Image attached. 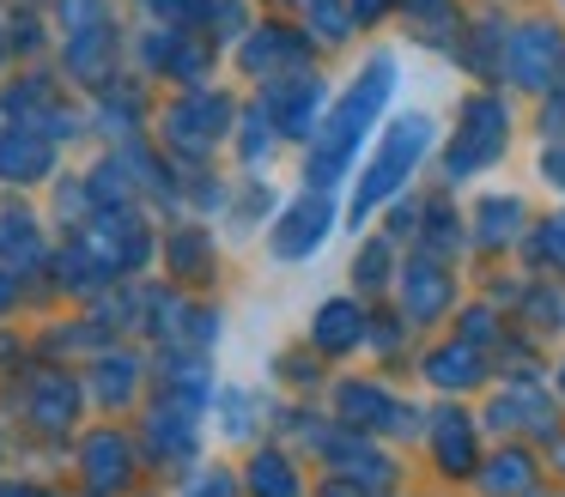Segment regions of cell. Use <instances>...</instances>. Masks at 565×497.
<instances>
[{"instance_id":"cell-1","label":"cell","mask_w":565,"mask_h":497,"mask_svg":"<svg viewBox=\"0 0 565 497\" xmlns=\"http://www.w3.org/2000/svg\"><path fill=\"white\" fill-rule=\"evenodd\" d=\"M390 97H395V61L390 55L365 61L359 79L347 85L341 104H334L329 116H322V128H317V152H310V182H317V188H329V182L371 145V128L383 121Z\"/></svg>"},{"instance_id":"cell-2","label":"cell","mask_w":565,"mask_h":497,"mask_svg":"<svg viewBox=\"0 0 565 497\" xmlns=\"http://www.w3.org/2000/svg\"><path fill=\"white\" fill-rule=\"evenodd\" d=\"M431 133H438L431 116H395V121H383V133H371V152L359 164V188H353V218H365L371 206L402 194V182L431 152Z\"/></svg>"},{"instance_id":"cell-3","label":"cell","mask_w":565,"mask_h":497,"mask_svg":"<svg viewBox=\"0 0 565 497\" xmlns=\"http://www.w3.org/2000/svg\"><path fill=\"white\" fill-rule=\"evenodd\" d=\"M322 237H329V201H322V194H310V201H298L292 213L280 218V230H274V255H286V261H292V255H310Z\"/></svg>"},{"instance_id":"cell-4","label":"cell","mask_w":565,"mask_h":497,"mask_svg":"<svg viewBox=\"0 0 565 497\" xmlns=\"http://www.w3.org/2000/svg\"><path fill=\"white\" fill-rule=\"evenodd\" d=\"M225 133V104L220 97H189V104L171 109V140L189 145V152H207Z\"/></svg>"},{"instance_id":"cell-5","label":"cell","mask_w":565,"mask_h":497,"mask_svg":"<svg viewBox=\"0 0 565 497\" xmlns=\"http://www.w3.org/2000/svg\"><path fill=\"white\" fill-rule=\"evenodd\" d=\"M50 170V145L38 133H0V176H43Z\"/></svg>"}]
</instances>
